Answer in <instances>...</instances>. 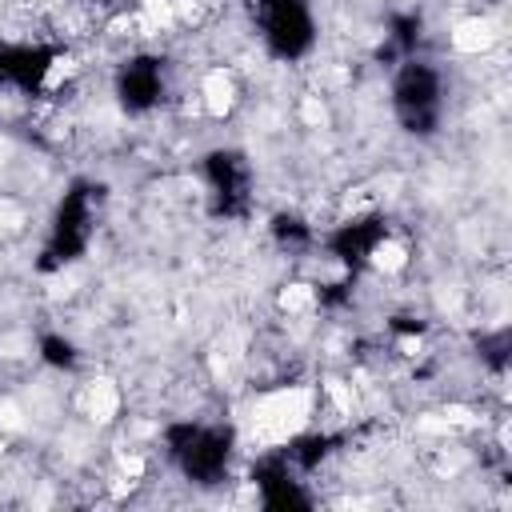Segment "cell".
Listing matches in <instances>:
<instances>
[{
    "mask_svg": "<svg viewBox=\"0 0 512 512\" xmlns=\"http://www.w3.org/2000/svg\"><path fill=\"white\" fill-rule=\"evenodd\" d=\"M496 40H500V32H496V24L488 20V16H464V20H456L452 24V32H448V44H452V52L456 56H488L492 48H496Z\"/></svg>",
    "mask_w": 512,
    "mask_h": 512,
    "instance_id": "1",
    "label": "cell"
},
{
    "mask_svg": "<svg viewBox=\"0 0 512 512\" xmlns=\"http://www.w3.org/2000/svg\"><path fill=\"white\" fill-rule=\"evenodd\" d=\"M120 404H124V396H120V388L112 384V380H88L84 388H80V416H88L96 428L100 424H112L116 416H120Z\"/></svg>",
    "mask_w": 512,
    "mask_h": 512,
    "instance_id": "2",
    "label": "cell"
}]
</instances>
